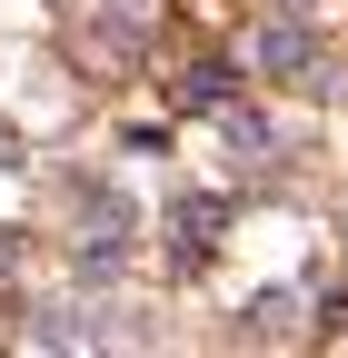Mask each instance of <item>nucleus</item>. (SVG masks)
Listing matches in <instances>:
<instances>
[{
    "label": "nucleus",
    "mask_w": 348,
    "mask_h": 358,
    "mask_svg": "<svg viewBox=\"0 0 348 358\" xmlns=\"http://www.w3.org/2000/svg\"><path fill=\"white\" fill-rule=\"evenodd\" d=\"M249 60L269 70V80H309V70H319V40L298 30V20H269V30L249 40Z\"/></svg>",
    "instance_id": "nucleus-1"
}]
</instances>
